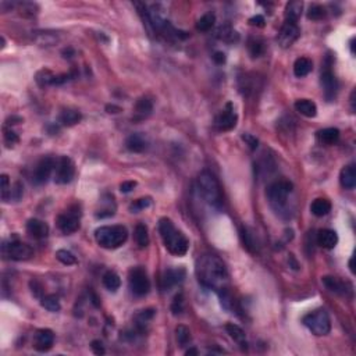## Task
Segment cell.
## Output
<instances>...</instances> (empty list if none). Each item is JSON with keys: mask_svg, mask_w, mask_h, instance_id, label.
I'll return each instance as SVG.
<instances>
[{"mask_svg": "<svg viewBox=\"0 0 356 356\" xmlns=\"http://www.w3.org/2000/svg\"><path fill=\"white\" fill-rule=\"evenodd\" d=\"M217 35H219V38H220V39H222V41H227V42H232V41H234V38H235V39L238 38L237 32H235V31L231 30L228 25L220 27V28H219V31H217Z\"/></svg>", "mask_w": 356, "mask_h": 356, "instance_id": "60d3db41", "label": "cell"}, {"mask_svg": "<svg viewBox=\"0 0 356 356\" xmlns=\"http://www.w3.org/2000/svg\"><path fill=\"white\" fill-rule=\"evenodd\" d=\"M248 49H249V53L252 54L253 57H259L260 54L265 52L263 42L260 39H258V38H251L248 41Z\"/></svg>", "mask_w": 356, "mask_h": 356, "instance_id": "74e56055", "label": "cell"}, {"mask_svg": "<svg viewBox=\"0 0 356 356\" xmlns=\"http://www.w3.org/2000/svg\"><path fill=\"white\" fill-rule=\"evenodd\" d=\"M126 146L130 152L141 153V152H143L145 149L148 148V143L143 139L142 135H139V134H133V135H130V136L127 138Z\"/></svg>", "mask_w": 356, "mask_h": 356, "instance_id": "7402d4cb", "label": "cell"}, {"mask_svg": "<svg viewBox=\"0 0 356 356\" xmlns=\"http://www.w3.org/2000/svg\"><path fill=\"white\" fill-rule=\"evenodd\" d=\"M241 237H242V242H244L245 248L248 251H251V252H255L256 251V244H255V239H253V234L248 227H242L241 228Z\"/></svg>", "mask_w": 356, "mask_h": 356, "instance_id": "d590c367", "label": "cell"}, {"mask_svg": "<svg viewBox=\"0 0 356 356\" xmlns=\"http://www.w3.org/2000/svg\"><path fill=\"white\" fill-rule=\"evenodd\" d=\"M196 274L199 281L210 289L225 291L228 285V273L225 265L215 255H203L196 263Z\"/></svg>", "mask_w": 356, "mask_h": 356, "instance_id": "6da1fadb", "label": "cell"}, {"mask_svg": "<svg viewBox=\"0 0 356 356\" xmlns=\"http://www.w3.org/2000/svg\"><path fill=\"white\" fill-rule=\"evenodd\" d=\"M96 242L104 249H117L128 238L124 225H104L95 231Z\"/></svg>", "mask_w": 356, "mask_h": 356, "instance_id": "3957f363", "label": "cell"}, {"mask_svg": "<svg viewBox=\"0 0 356 356\" xmlns=\"http://www.w3.org/2000/svg\"><path fill=\"white\" fill-rule=\"evenodd\" d=\"M80 216L81 212L78 206H71L57 217V227L63 234H73L80 228Z\"/></svg>", "mask_w": 356, "mask_h": 356, "instance_id": "ba28073f", "label": "cell"}, {"mask_svg": "<svg viewBox=\"0 0 356 356\" xmlns=\"http://www.w3.org/2000/svg\"><path fill=\"white\" fill-rule=\"evenodd\" d=\"M149 206H150V198H141V199H136L134 203H131L130 210L133 213H136V212L143 210V209L149 208Z\"/></svg>", "mask_w": 356, "mask_h": 356, "instance_id": "7bdbcfd3", "label": "cell"}, {"mask_svg": "<svg viewBox=\"0 0 356 356\" xmlns=\"http://www.w3.org/2000/svg\"><path fill=\"white\" fill-rule=\"evenodd\" d=\"M216 22V15L213 13H206L200 17L198 22H196V30L202 31V32H208L213 28Z\"/></svg>", "mask_w": 356, "mask_h": 356, "instance_id": "f1b7e54d", "label": "cell"}, {"mask_svg": "<svg viewBox=\"0 0 356 356\" xmlns=\"http://www.w3.org/2000/svg\"><path fill=\"white\" fill-rule=\"evenodd\" d=\"M317 244L326 249H333L335 248V245L338 244V235L334 230L323 228L317 234Z\"/></svg>", "mask_w": 356, "mask_h": 356, "instance_id": "ac0fdd59", "label": "cell"}, {"mask_svg": "<svg viewBox=\"0 0 356 356\" xmlns=\"http://www.w3.org/2000/svg\"><path fill=\"white\" fill-rule=\"evenodd\" d=\"M4 141H6L8 146H10V145H14V143L18 142V135H17L14 131H11V130L6 131V134H4Z\"/></svg>", "mask_w": 356, "mask_h": 356, "instance_id": "7dc6e473", "label": "cell"}, {"mask_svg": "<svg viewBox=\"0 0 356 356\" xmlns=\"http://www.w3.org/2000/svg\"><path fill=\"white\" fill-rule=\"evenodd\" d=\"M198 188L202 198L208 202L210 206H219L222 203V189L219 185L217 178L209 173L202 171L198 177Z\"/></svg>", "mask_w": 356, "mask_h": 356, "instance_id": "277c9868", "label": "cell"}, {"mask_svg": "<svg viewBox=\"0 0 356 356\" xmlns=\"http://www.w3.org/2000/svg\"><path fill=\"white\" fill-rule=\"evenodd\" d=\"M90 349L93 351V354H95V355H103L104 354L103 344H102L100 341H97V340L90 342Z\"/></svg>", "mask_w": 356, "mask_h": 356, "instance_id": "c3c4849f", "label": "cell"}, {"mask_svg": "<svg viewBox=\"0 0 356 356\" xmlns=\"http://www.w3.org/2000/svg\"><path fill=\"white\" fill-rule=\"evenodd\" d=\"M3 255L11 260H27L34 255V251L30 245L20 241H11L8 244H3Z\"/></svg>", "mask_w": 356, "mask_h": 356, "instance_id": "30bf717a", "label": "cell"}, {"mask_svg": "<svg viewBox=\"0 0 356 356\" xmlns=\"http://www.w3.org/2000/svg\"><path fill=\"white\" fill-rule=\"evenodd\" d=\"M56 259L59 260L60 263L66 265V266H71L77 263V258L71 252H68L66 249H59L56 252Z\"/></svg>", "mask_w": 356, "mask_h": 356, "instance_id": "f35d334b", "label": "cell"}, {"mask_svg": "<svg viewBox=\"0 0 356 356\" xmlns=\"http://www.w3.org/2000/svg\"><path fill=\"white\" fill-rule=\"evenodd\" d=\"M340 182L345 189H354L356 185V167L354 164H349L344 167L340 174Z\"/></svg>", "mask_w": 356, "mask_h": 356, "instance_id": "ffe728a7", "label": "cell"}, {"mask_svg": "<svg viewBox=\"0 0 356 356\" xmlns=\"http://www.w3.org/2000/svg\"><path fill=\"white\" fill-rule=\"evenodd\" d=\"M249 24L253 25V27H263L265 25V17L263 15H255L252 17L251 20H249Z\"/></svg>", "mask_w": 356, "mask_h": 356, "instance_id": "f907efd6", "label": "cell"}, {"mask_svg": "<svg viewBox=\"0 0 356 356\" xmlns=\"http://www.w3.org/2000/svg\"><path fill=\"white\" fill-rule=\"evenodd\" d=\"M21 121H22L21 117H14V116H13V117L7 119L6 124H7V126H10V124H18V123H21Z\"/></svg>", "mask_w": 356, "mask_h": 356, "instance_id": "f5cc1de1", "label": "cell"}, {"mask_svg": "<svg viewBox=\"0 0 356 356\" xmlns=\"http://www.w3.org/2000/svg\"><path fill=\"white\" fill-rule=\"evenodd\" d=\"M304 324L317 337L327 335L331 330V320L324 309H317L308 313L304 317Z\"/></svg>", "mask_w": 356, "mask_h": 356, "instance_id": "5b68a950", "label": "cell"}, {"mask_svg": "<svg viewBox=\"0 0 356 356\" xmlns=\"http://www.w3.org/2000/svg\"><path fill=\"white\" fill-rule=\"evenodd\" d=\"M22 196V186L20 182H15L14 186L11 188V195H10V199L18 200Z\"/></svg>", "mask_w": 356, "mask_h": 356, "instance_id": "bcb514c9", "label": "cell"}, {"mask_svg": "<svg viewBox=\"0 0 356 356\" xmlns=\"http://www.w3.org/2000/svg\"><path fill=\"white\" fill-rule=\"evenodd\" d=\"M213 60H215L216 64H224L225 63V54L222 52H216L213 54Z\"/></svg>", "mask_w": 356, "mask_h": 356, "instance_id": "816d5d0a", "label": "cell"}, {"mask_svg": "<svg viewBox=\"0 0 356 356\" xmlns=\"http://www.w3.org/2000/svg\"><path fill=\"white\" fill-rule=\"evenodd\" d=\"M0 184H1V199L6 202V200L10 199V195H11V186H10L8 176L3 174L0 177Z\"/></svg>", "mask_w": 356, "mask_h": 356, "instance_id": "b9f144b4", "label": "cell"}, {"mask_svg": "<svg viewBox=\"0 0 356 356\" xmlns=\"http://www.w3.org/2000/svg\"><path fill=\"white\" fill-rule=\"evenodd\" d=\"M295 109L298 113H301L305 117H316L317 114V106L314 102H312L309 99H299L295 102Z\"/></svg>", "mask_w": 356, "mask_h": 356, "instance_id": "44dd1931", "label": "cell"}, {"mask_svg": "<svg viewBox=\"0 0 356 356\" xmlns=\"http://www.w3.org/2000/svg\"><path fill=\"white\" fill-rule=\"evenodd\" d=\"M128 284H130V289L134 295L136 297H143L146 295L150 289V281H149L146 271L141 268V267H135L130 271V277H128Z\"/></svg>", "mask_w": 356, "mask_h": 356, "instance_id": "52a82bcc", "label": "cell"}, {"mask_svg": "<svg viewBox=\"0 0 356 356\" xmlns=\"http://www.w3.org/2000/svg\"><path fill=\"white\" fill-rule=\"evenodd\" d=\"M176 337H177V341L179 344V347H186L188 342L191 341V331L189 328L185 326H178L176 328Z\"/></svg>", "mask_w": 356, "mask_h": 356, "instance_id": "8d00e7d4", "label": "cell"}, {"mask_svg": "<svg viewBox=\"0 0 356 356\" xmlns=\"http://www.w3.org/2000/svg\"><path fill=\"white\" fill-rule=\"evenodd\" d=\"M311 210L313 215L316 217H323L330 213L331 210V203L330 200L323 199V198H319V199L313 200V203L311 205Z\"/></svg>", "mask_w": 356, "mask_h": 356, "instance_id": "83f0119b", "label": "cell"}, {"mask_svg": "<svg viewBox=\"0 0 356 356\" xmlns=\"http://www.w3.org/2000/svg\"><path fill=\"white\" fill-rule=\"evenodd\" d=\"M135 186H136V182H135V181H124V182L120 185V191L123 193H128L131 192Z\"/></svg>", "mask_w": 356, "mask_h": 356, "instance_id": "681fc988", "label": "cell"}, {"mask_svg": "<svg viewBox=\"0 0 356 356\" xmlns=\"http://www.w3.org/2000/svg\"><path fill=\"white\" fill-rule=\"evenodd\" d=\"M304 10V3L302 1H289L285 7V21L297 22Z\"/></svg>", "mask_w": 356, "mask_h": 356, "instance_id": "cb8c5ba5", "label": "cell"}, {"mask_svg": "<svg viewBox=\"0 0 356 356\" xmlns=\"http://www.w3.org/2000/svg\"><path fill=\"white\" fill-rule=\"evenodd\" d=\"M321 282H323V285H324L328 291H331L334 294L347 295V291H351V289H347V284L341 281L340 278H337V277L326 275V277L321 278Z\"/></svg>", "mask_w": 356, "mask_h": 356, "instance_id": "d6986e66", "label": "cell"}, {"mask_svg": "<svg viewBox=\"0 0 356 356\" xmlns=\"http://www.w3.org/2000/svg\"><path fill=\"white\" fill-rule=\"evenodd\" d=\"M27 231L31 237L37 238V239H44L49 234V225L39 219H31L27 222Z\"/></svg>", "mask_w": 356, "mask_h": 356, "instance_id": "e0dca14e", "label": "cell"}, {"mask_svg": "<svg viewBox=\"0 0 356 356\" xmlns=\"http://www.w3.org/2000/svg\"><path fill=\"white\" fill-rule=\"evenodd\" d=\"M135 241L141 248H145L149 245V234L148 227L145 224H138L135 227Z\"/></svg>", "mask_w": 356, "mask_h": 356, "instance_id": "d6a6232c", "label": "cell"}, {"mask_svg": "<svg viewBox=\"0 0 356 356\" xmlns=\"http://www.w3.org/2000/svg\"><path fill=\"white\" fill-rule=\"evenodd\" d=\"M41 305L44 306L46 311L52 312V313H57L61 309V305H60L59 298L56 295H46L41 299Z\"/></svg>", "mask_w": 356, "mask_h": 356, "instance_id": "1f68e13d", "label": "cell"}, {"mask_svg": "<svg viewBox=\"0 0 356 356\" xmlns=\"http://www.w3.org/2000/svg\"><path fill=\"white\" fill-rule=\"evenodd\" d=\"M103 285L109 291H117L121 287V280L117 273L114 271H107L103 275Z\"/></svg>", "mask_w": 356, "mask_h": 356, "instance_id": "f546056e", "label": "cell"}, {"mask_svg": "<svg viewBox=\"0 0 356 356\" xmlns=\"http://www.w3.org/2000/svg\"><path fill=\"white\" fill-rule=\"evenodd\" d=\"M54 169H56V160L53 157L41 159V162L37 164V169L34 173V181L37 184H44L50 178Z\"/></svg>", "mask_w": 356, "mask_h": 356, "instance_id": "7c38bea8", "label": "cell"}, {"mask_svg": "<svg viewBox=\"0 0 356 356\" xmlns=\"http://www.w3.org/2000/svg\"><path fill=\"white\" fill-rule=\"evenodd\" d=\"M159 231H160V237L163 239V244L166 249L174 255V256H184L188 252L189 242L185 238V235L178 231L170 219L163 217L159 222Z\"/></svg>", "mask_w": 356, "mask_h": 356, "instance_id": "7a4b0ae2", "label": "cell"}, {"mask_svg": "<svg viewBox=\"0 0 356 356\" xmlns=\"http://www.w3.org/2000/svg\"><path fill=\"white\" fill-rule=\"evenodd\" d=\"M237 114L234 113L232 104L228 103L225 106V109L216 117V127L220 131H230L237 126Z\"/></svg>", "mask_w": 356, "mask_h": 356, "instance_id": "4fadbf2b", "label": "cell"}, {"mask_svg": "<svg viewBox=\"0 0 356 356\" xmlns=\"http://www.w3.org/2000/svg\"><path fill=\"white\" fill-rule=\"evenodd\" d=\"M75 174V166L74 162L67 157L63 156L60 157L59 160L56 162V169H54V182L60 184V185H64L71 182V179L74 178Z\"/></svg>", "mask_w": 356, "mask_h": 356, "instance_id": "9c48e42d", "label": "cell"}, {"mask_svg": "<svg viewBox=\"0 0 356 356\" xmlns=\"http://www.w3.org/2000/svg\"><path fill=\"white\" fill-rule=\"evenodd\" d=\"M106 110H107V113H119V111H121V109L120 107H117V106H107L106 107Z\"/></svg>", "mask_w": 356, "mask_h": 356, "instance_id": "db71d44e", "label": "cell"}, {"mask_svg": "<svg viewBox=\"0 0 356 356\" xmlns=\"http://www.w3.org/2000/svg\"><path fill=\"white\" fill-rule=\"evenodd\" d=\"M291 192H292V184L287 179L275 181L267 188V199L275 210H280L287 205V199Z\"/></svg>", "mask_w": 356, "mask_h": 356, "instance_id": "8992f818", "label": "cell"}, {"mask_svg": "<svg viewBox=\"0 0 356 356\" xmlns=\"http://www.w3.org/2000/svg\"><path fill=\"white\" fill-rule=\"evenodd\" d=\"M152 110H153V104H152V102H150L149 99H146V97L139 99V100L136 102V104H135V111H136L138 116H141V119L148 117L149 114L152 113Z\"/></svg>", "mask_w": 356, "mask_h": 356, "instance_id": "836d02e7", "label": "cell"}, {"mask_svg": "<svg viewBox=\"0 0 356 356\" xmlns=\"http://www.w3.org/2000/svg\"><path fill=\"white\" fill-rule=\"evenodd\" d=\"M299 35H301V30L297 22L285 21L278 34V44H281V47H289L297 42Z\"/></svg>", "mask_w": 356, "mask_h": 356, "instance_id": "8fae6325", "label": "cell"}, {"mask_svg": "<svg viewBox=\"0 0 356 356\" xmlns=\"http://www.w3.org/2000/svg\"><path fill=\"white\" fill-rule=\"evenodd\" d=\"M54 78H56V75L53 74L50 70H47V68L41 70V71H39V73L37 74V77H35L38 85H39V87H42V88L53 85V84H54Z\"/></svg>", "mask_w": 356, "mask_h": 356, "instance_id": "4dcf8cb0", "label": "cell"}, {"mask_svg": "<svg viewBox=\"0 0 356 356\" xmlns=\"http://www.w3.org/2000/svg\"><path fill=\"white\" fill-rule=\"evenodd\" d=\"M155 314V311L153 309H148V311H141L136 316H135V326L138 327L139 330H143L145 326L148 324L149 321L152 320Z\"/></svg>", "mask_w": 356, "mask_h": 356, "instance_id": "e575fe53", "label": "cell"}, {"mask_svg": "<svg viewBox=\"0 0 356 356\" xmlns=\"http://www.w3.org/2000/svg\"><path fill=\"white\" fill-rule=\"evenodd\" d=\"M185 355L186 356H191V355H198V349H195V348H191V349H188L185 352Z\"/></svg>", "mask_w": 356, "mask_h": 356, "instance_id": "11a10c76", "label": "cell"}, {"mask_svg": "<svg viewBox=\"0 0 356 356\" xmlns=\"http://www.w3.org/2000/svg\"><path fill=\"white\" fill-rule=\"evenodd\" d=\"M316 136H317V141L323 145H334L340 139V130L333 128V127L324 128V130H320Z\"/></svg>", "mask_w": 356, "mask_h": 356, "instance_id": "603a6c76", "label": "cell"}, {"mask_svg": "<svg viewBox=\"0 0 356 356\" xmlns=\"http://www.w3.org/2000/svg\"><path fill=\"white\" fill-rule=\"evenodd\" d=\"M182 306H184V301H182V294H178L177 297L174 298V302H173V306L171 309L174 312V314H178L182 312Z\"/></svg>", "mask_w": 356, "mask_h": 356, "instance_id": "ee69618b", "label": "cell"}, {"mask_svg": "<svg viewBox=\"0 0 356 356\" xmlns=\"http://www.w3.org/2000/svg\"><path fill=\"white\" fill-rule=\"evenodd\" d=\"M225 330H227V333L230 334L231 338L237 342L238 345H241L242 348L246 349V345H248L246 344V335H245V331L241 327L237 326V324H232V323H228L225 326Z\"/></svg>", "mask_w": 356, "mask_h": 356, "instance_id": "484cf974", "label": "cell"}, {"mask_svg": "<svg viewBox=\"0 0 356 356\" xmlns=\"http://www.w3.org/2000/svg\"><path fill=\"white\" fill-rule=\"evenodd\" d=\"M326 17V8L320 4H313L309 7V11H308V18L309 20H313V21H319L321 18Z\"/></svg>", "mask_w": 356, "mask_h": 356, "instance_id": "ab89813d", "label": "cell"}, {"mask_svg": "<svg viewBox=\"0 0 356 356\" xmlns=\"http://www.w3.org/2000/svg\"><path fill=\"white\" fill-rule=\"evenodd\" d=\"M349 267H351V271H352V273H355V270H354V258L349 260Z\"/></svg>", "mask_w": 356, "mask_h": 356, "instance_id": "9f6ffc18", "label": "cell"}, {"mask_svg": "<svg viewBox=\"0 0 356 356\" xmlns=\"http://www.w3.org/2000/svg\"><path fill=\"white\" fill-rule=\"evenodd\" d=\"M53 342H54V334L49 328H41L38 330L34 335V348L38 352H47L52 349Z\"/></svg>", "mask_w": 356, "mask_h": 356, "instance_id": "5bb4252c", "label": "cell"}, {"mask_svg": "<svg viewBox=\"0 0 356 356\" xmlns=\"http://www.w3.org/2000/svg\"><path fill=\"white\" fill-rule=\"evenodd\" d=\"M312 68H313V63H312L311 59L299 57L294 64V74L297 75L298 78H302V77H306L311 73Z\"/></svg>", "mask_w": 356, "mask_h": 356, "instance_id": "4316f807", "label": "cell"}, {"mask_svg": "<svg viewBox=\"0 0 356 356\" xmlns=\"http://www.w3.org/2000/svg\"><path fill=\"white\" fill-rule=\"evenodd\" d=\"M184 278H185L184 268H169L164 271L163 277H162V288L170 289L171 287L184 281Z\"/></svg>", "mask_w": 356, "mask_h": 356, "instance_id": "2e32d148", "label": "cell"}, {"mask_svg": "<svg viewBox=\"0 0 356 356\" xmlns=\"http://www.w3.org/2000/svg\"><path fill=\"white\" fill-rule=\"evenodd\" d=\"M320 84H321V88H323L327 100L328 102L334 100V97L337 95V90H338V82H337L335 77L330 70H326L324 73H321Z\"/></svg>", "mask_w": 356, "mask_h": 356, "instance_id": "9a60e30c", "label": "cell"}, {"mask_svg": "<svg viewBox=\"0 0 356 356\" xmlns=\"http://www.w3.org/2000/svg\"><path fill=\"white\" fill-rule=\"evenodd\" d=\"M242 139L249 145V148L252 149V150H255V149L258 148V145H259V141H258L253 135H251V134H244V135H242Z\"/></svg>", "mask_w": 356, "mask_h": 356, "instance_id": "f6af8a7d", "label": "cell"}, {"mask_svg": "<svg viewBox=\"0 0 356 356\" xmlns=\"http://www.w3.org/2000/svg\"><path fill=\"white\" fill-rule=\"evenodd\" d=\"M82 116L80 111L77 110H73V109H67V110L61 111V114H60L59 117V121L61 126H66V127H73L75 124H78L80 121H81Z\"/></svg>", "mask_w": 356, "mask_h": 356, "instance_id": "d4e9b609", "label": "cell"}]
</instances>
